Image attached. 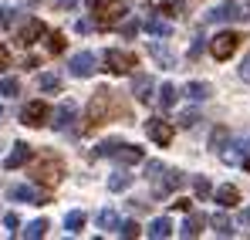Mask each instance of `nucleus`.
<instances>
[{
    "instance_id": "f257e3e1",
    "label": "nucleus",
    "mask_w": 250,
    "mask_h": 240,
    "mask_svg": "<svg viewBox=\"0 0 250 240\" xmlns=\"http://www.w3.org/2000/svg\"><path fill=\"white\" fill-rule=\"evenodd\" d=\"M84 3L91 7L98 27H112L128 14V0H84Z\"/></svg>"
},
{
    "instance_id": "f03ea898",
    "label": "nucleus",
    "mask_w": 250,
    "mask_h": 240,
    "mask_svg": "<svg viewBox=\"0 0 250 240\" xmlns=\"http://www.w3.org/2000/svg\"><path fill=\"white\" fill-rule=\"evenodd\" d=\"M237 47H240V34H233V31H223V34H216V38L209 41V51H213L216 61H227Z\"/></svg>"
},
{
    "instance_id": "7ed1b4c3",
    "label": "nucleus",
    "mask_w": 250,
    "mask_h": 240,
    "mask_svg": "<svg viewBox=\"0 0 250 240\" xmlns=\"http://www.w3.org/2000/svg\"><path fill=\"white\" fill-rule=\"evenodd\" d=\"M108 102H112V91H108V88H98V91L91 95V105H88V112H84V122H88V125H98V122L105 119V112H108Z\"/></svg>"
},
{
    "instance_id": "20e7f679",
    "label": "nucleus",
    "mask_w": 250,
    "mask_h": 240,
    "mask_svg": "<svg viewBox=\"0 0 250 240\" xmlns=\"http://www.w3.org/2000/svg\"><path fill=\"white\" fill-rule=\"evenodd\" d=\"M105 68H108L112 75H128V71L135 68V58H132L128 51L112 47V51H105Z\"/></svg>"
},
{
    "instance_id": "39448f33",
    "label": "nucleus",
    "mask_w": 250,
    "mask_h": 240,
    "mask_svg": "<svg viewBox=\"0 0 250 240\" xmlns=\"http://www.w3.org/2000/svg\"><path fill=\"white\" fill-rule=\"evenodd\" d=\"M75 115H78V102H75V98H64V102L51 112V119H47V122H51L58 132H64V129L75 122Z\"/></svg>"
},
{
    "instance_id": "423d86ee",
    "label": "nucleus",
    "mask_w": 250,
    "mask_h": 240,
    "mask_svg": "<svg viewBox=\"0 0 250 240\" xmlns=\"http://www.w3.org/2000/svg\"><path fill=\"white\" fill-rule=\"evenodd\" d=\"M21 119H24V125H31V129H41L51 119V109H47V102H27L24 112H21Z\"/></svg>"
},
{
    "instance_id": "0eeeda50",
    "label": "nucleus",
    "mask_w": 250,
    "mask_h": 240,
    "mask_svg": "<svg viewBox=\"0 0 250 240\" xmlns=\"http://www.w3.org/2000/svg\"><path fill=\"white\" fill-rule=\"evenodd\" d=\"M244 17V7L240 3H233V0H227V3H220V7H213L207 14V21L213 24H227V21H240Z\"/></svg>"
},
{
    "instance_id": "6e6552de",
    "label": "nucleus",
    "mask_w": 250,
    "mask_h": 240,
    "mask_svg": "<svg viewBox=\"0 0 250 240\" xmlns=\"http://www.w3.org/2000/svg\"><path fill=\"white\" fill-rule=\"evenodd\" d=\"M68 68H71L75 78H88V75H95V54H91V51H78V54L68 61Z\"/></svg>"
},
{
    "instance_id": "1a4fd4ad",
    "label": "nucleus",
    "mask_w": 250,
    "mask_h": 240,
    "mask_svg": "<svg viewBox=\"0 0 250 240\" xmlns=\"http://www.w3.org/2000/svg\"><path fill=\"white\" fill-rule=\"evenodd\" d=\"M146 132H149V139L156 142V146H169L172 142V125L163 119H149L146 122Z\"/></svg>"
},
{
    "instance_id": "9d476101",
    "label": "nucleus",
    "mask_w": 250,
    "mask_h": 240,
    "mask_svg": "<svg viewBox=\"0 0 250 240\" xmlns=\"http://www.w3.org/2000/svg\"><path fill=\"white\" fill-rule=\"evenodd\" d=\"M10 200H17V203H47V193H41L38 186H31V183H24V186H14L10 190Z\"/></svg>"
},
{
    "instance_id": "9b49d317",
    "label": "nucleus",
    "mask_w": 250,
    "mask_h": 240,
    "mask_svg": "<svg viewBox=\"0 0 250 240\" xmlns=\"http://www.w3.org/2000/svg\"><path fill=\"white\" fill-rule=\"evenodd\" d=\"M112 159H119L122 166H135V162H142V159H146V153H142L139 146L119 142V146H115V153H112Z\"/></svg>"
},
{
    "instance_id": "f8f14e48",
    "label": "nucleus",
    "mask_w": 250,
    "mask_h": 240,
    "mask_svg": "<svg viewBox=\"0 0 250 240\" xmlns=\"http://www.w3.org/2000/svg\"><path fill=\"white\" fill-rule=\"evenodd\" d=\"M183 183H186V176H183L179 169H169L166 179H163V183H156V190H152V193H156V196H169V193H172V190H179Z\"/></svg>"
},
{
    "instance_id": "ddd939ff",
    "label": "nucleus",
    "mask_w": 250,
    "mask_h": 240,
    "mask_svg": "<svg viewBox=\"0 0 250 240\" xmlns=\"http://www.w3.org/2000/svg\"><path fill=\"white\" fill-rule=\"evenodd\" d=\"M38 38H44V24H41V21H34V17H31V21H27V24H24V27L17 31V41H21L24 47H31V44H34Z\"/></svg>"
},
{
    "instance_id": "4468645a",
    "label": "nucleus",
    "mask_w": 250,
    "mask_h": 240,
    "mask_svg": "<svg viewBox=\"0 0 250 240\" xmlns=\"http://www.w3.org/2000/svg\"><path fill=\"white\" fill-rule=\"evenodd\" d=\"M213 200L220 203L223 210H230V206H237V203H240V190H237V186H230V183H227V186H216V190H213Z\"/></svg>"
},
{
    "instance_id": "2eb2a0df",
    "label": "nucleus",
    "mask_w": 250,
    "mask_h": 240,
    "mask_svg": "<svg viewBox=\"0 0 250 240\" xmlns=\"http://www.w3.org/2000/svg\"><path fill=\"white\" fill-rule=\"evenodd\" d=\"M132 95H135V102H152V78L149 75H135L132 78Z\"/></svg>"
},
{
    "instance_id": "dca6fc26",
    "label": "nucleus",
    "mask_w": 250,
    "mask_h": 240,
    "mask_svg": "<svg viewBox=\"0 0 250 240\" xmlns=\"http://www.w3.org/2000/svg\"><path fill=\"white\" fill-rule=\"evenodd\" d=\"M27 159H31V146H27V142H17L14 153L3 159V166H7V169H21V166H27Z\"/></svg>"
},
{
    "instance_id": "f3484780",
    "label": "nucleus",
    "mask_w": 250,
    "mask_h": 240,
    "mask_svg": "<svg viewBox=\"0 0 250 240\" xmlns=\"http://www.w3.org/2000/svg\"><path fill=\"white\" fill-rule=\"evenodd\" d=\"M149 54L163 65V68H176V54L169 51L166 44H159V41H149Z\"/></svg>"
},
{
    "instance_id": "a211bd4d",
    "label": "nucleus",
    "mask_w": 250,
    "mask_h": 240,
    "mask_svg": "<svg viewBox=\"0 0 250 240\" xmlns=\"http://www.w3.org/2000/svg\"><path fill=\"white\" fill-rule=\"evenodd\" d=\"M209 95H213V88H209L207 81H189L186 85V98L189 102H207Z\"/></svg>"
},
{
    "instance_id": "6ab92c4d",
    "label": "nucleus",
    "mask_w": 250,
    "mask_h": 240,
    "mask_svg": "<svg viewBox=\"0 0 250 240\" xmlns=\"http://www.w3.org/2000/svg\"><path fill=\"white\" fill-rule=\"evenodd\" d=\"M146 31H149L152 38H172V24L163 21V17H149V21H146Z\"/></svg>"
},
{
    "instance_id": "aec40b11",
    "label": "nucleus",
    "mask_w": 250,
    "mask_h": 240,
    "mask_svg": "<svg viewBox=\"0 0 250 240\" xmlns=\"http://www.w3.org/2000/svg\"><path fill=\"white\" fill-rule=\"evenodd\" d=\"M203 223H207V220H203L200 213H189V217L183 220V227H179V234H183V237L189 240V237H196V234L203 230Z\"/></svg>"
},
{
    "instance_id": "412c9836",
    "label": "nucleus",
    "mask_w": 250,
    "mask_h": 240,
    "mask_svg": "<svg viewBox=\"0 0 250 240\" xmlns=\"http://www.w3.org/2000/svg\"><path fill=\"white\" fill-rule=\"evenodd\" d=\"M213 230H216V237H233V220L227 217V213H213Z\"/></svg>"
},
{
    "instance_id": "4be33fe9",
    "label": "nucleus",
    "mask_w": 250,
    "mask_h": 240,
    "mask_svg": "<svg viewBox=\"0 0 250 240\" xmlns=\"http://www.w3.org/2000/svg\"><path fill=\"white\" fill-rule=\"evenodd\" d=\"M146 234H149L152 240H163V237H169V234H172V223H169L166 217H156V220L149 223V230H146Z\"/></svg>"
},
{
    "instance_id": "5701e85b",
    "label": "nucleus",
    "mask_w": 250,
    "mask_h": 240,
    "mask_svg": "<svg viewBox=\"0 0 250 240\" xmlns=\"http://www.w3.org/2000/svg\"><path fill=\"white\" fill-rule=\"evenodd\" d=\"M84 223H88V217H84L82 210H71V213L64 217V230H68V234H82Z\"/></svg>"
},
{
    "instance_id": "b1692460",
    "label": "nucleus",
    "mask_w": 250,
    "mask_h": 240,
    "mask_svg": "<svg viewBox=\"0 0 250 240\" xmlns=\"http://www.w3.org/2000/svg\"><path fill=\"white\" fill-rule=\"evenodd\" d=\"M128 186H132V176H128L125 169H119V173L108 176V190H112V193H122V190H128Z\"/></svg>"
},
{
    "instance_id": "393cba45",
    "label": "nucleus",
    "mask_w": 250,
    "mask_h": 240,
    "mask_svg": "<svg viewBox=\"0 0 250 240\" xmlns=\"http://www.w3.org/2000/svg\"><path fill=\"white\" fill-rule=\"evenodd\" d=\"M95 220H98V227H102V230H119V223H122L115 210H98V217H95Z\"/></svg>"
},
{
    "instance_id": "a878e982",
    "label": "nucleus",
    "mask_w": 250,
    "mask_h": 240,
    "mask_svg": "<svg viewBox=\"0 0 250 240\" xmlns=\"http://www.w3.org/2000/svg\"><path fill=\"white\" fill-rule=\"evenodd\" d=\"M58 173H61V162L47 159V162H44V169L38 173V179H41V183H58V179H61Z\"/></svg>"
},
{
    "instance_id": "bb28decb",
    "label": "nucleus",
    "mask_w": 250,
    "mask_h": 240,
    "mask_svg": "<svg viewBox=\"0 0 250 240\" xmlns=\"http://www.w3.org/2000/svg\"><path fill=\"white\" fill-rule=\"evenodd\" d=\"M38 85H41V91H61V88H64L61 75H51V71H47V75H41V78H38Z\"/></svg>"
},
{
    "instance_id": "cd10ccee",
    "label": "nucleus",
    "mask_w": 250,
    "mask_h": 240,
    "mask_svg": "<svg viewBox=\"0 0 250 240\" xmlns=\"http://www.w3.org/2000/svg\"><path fill=\"white\" fill-rule=\"evenodd\" d=\"M227 139H230V132H227L223 125H220V129H213V135H209V149H213V153H223Z\"/></svg>"
},
{
    "instance_id": "c85d7f7f",
    "label": "nucleus",
    "mask_w": 250,
    "mask_h": 240,
    "mask_svg": "<svg viewBox=\"0 0 250 240\" xmlns=\"http://www.w3.org/2000/svg\"><path fill=\"white\" fill-rule=\"evenodd\" d=\"M0 95H3V98H17V95H21V81L17 78H0Z\"/></svg>"
},
{
    "instance_id": "c756f323",
    "label": "nucleus",
    "mask_w": 250,
    "mask_h": 240,
    "mask_svg": "<svg viewBox=\"0 0 250 240\" xmlns=\"http://www.w3.org/2000/svg\"><path fill=\"white\" fill-rule=\"evenodd\" d=\"M193 190H196L200 200H209V196H213V186H209L207 176H193Z\"/></svg>"
},
{
    "instance_id": "7c9ffc66",
    "label": "nucleus",
    "mask_w": 250,
    "mask_h": 240,
    "mask_svg": "<svg viewBox=\"0 0 250 240\" xmlns=\"http://www.w3.org/2000/svg\"><path fill=\"white\" fill-rule=\"evenodd\" d=\"M159 105H163V112L176 105V88H172L169 81H166V85H163V88H159Z\"/></svg>"
},
{
    "instance_id": "2f4dec72",
    "label": "nucleus",
    "mask_w": 250,
    "mask_h": 240,
    "mask_svg": "<svg viewBox=\"0 0 250 240\" xmlns=\"http://www.w3.org/2000/svg\"><path fill=\"white\" fill-rule=\"evenodd\" d=\"M115 146H119V139H105V142H98V146H95V156H98V159H112Z\"/></svg>"
},
{
    "instance_id": "473e14b6",
    "label": "nucleus",
    "mask_w": 250,
    "mask_h": 240,
    "mask_svg": "<svg viewBox=\"0 0 250 240\" xmlns=\"http://www.w3.org/2000/svg\"><path fill=\"white\" fill-rule=\"evenodd\" d=\"M47 234V220H34V223H27V230H24V237L31 240H41Z\"/></svg>"
},
{
    "instance_id": "72a5a7b5",
    "label": "nucleus",
    "mask_w": 250,
    "mask_h": 240,
    "mask_svg": "<svg viewBox=\"0 0 250 240\" xmlns=\"http://www.w3.org/2000/svg\"><path fill=\"white\" fill-rule=\"evenodd\" d=\"M44 41H47V51H51V54H61V51H64V38H61L58 31H54V34H44Z\"/></svg>"
},
{
    "instance_id": "f704fd0d",
    "label": "nucleus",
    "mask_w": 250,
    "mask_h": 240,
    "mask_svg": "<svg viewBox=\"0 0 250 240\" xmlns=\"http://www.w3.org/2000/svg\"><path fill=\"white\" fill-rule=\"evenodd\" d=\"M139 230H142V227H139L135 220H125V223H119V234H122V237H139Z\"/></svg>"
},
{
    "instance_id": "c9c22d12",
    "label": "nucleus",
    "mask_w": 250,
    "mask_h": 240,
    "mask_svg": "<svg viewBox=\"0 0 250 240\" xmlns=\"http://www.w3.org/2000/svg\"><path fill=\"white\" fill-rule=\"evenodd\" d=\"M196 122H200V115H196V112H183V115L176 119V125H179V129H193Z\"/></svg>"
},
{
    "instance_id": "e433bc0d",
    "label": "nucleus",
    "mask_w": 250,
    "mask_h": 240,
    "mask_svg": "<svg viewBox=\"0 0 250 240\" xmlns=\"http://www.w3.org/2000/svg\"><path fill=\"white\" fill-rule=\"evenodd\" d=\"M3 227H7V230H17V227H21V217H17V213H7V217H3Z\"/></svg>"
},
{
    "instance_id": "4c0bfd02",
    "label": "nucleus",
    "mask_w": 250,
    "mask_h": 240,
    "mask_svg": "<svg viewBox=\"0 0 250 240\" xmlns=\"http://www.w3.org/2000/svg\"><path fill=\"white\" fill-rule=\"evenodd\" d=\"M119 31H122L125 38H135V31H139V24H135V21H125V24L119 27Z\"/></svg>"
},
{
    "instance_id": "58836bf2",
    "label": "nucleus",
    "mask_w": 250,
    "mask_h": 240,
    "mask_svg": "<svg viewBox=\"0 0 250 240\" xmlns=\"http://www.w3.org/2000/svg\"><path fill=\"white\" fill-rule=\"evenodd\" d=\"M10 21H14V10L10 7H0V27H7Z\"/></svg>"
},
{
    "instance_id": "ea45409f",
    "label": "nucleus",
    "mask_w": 250,
    "mask_h": 240,
    "mask_svg": "<svg viewBox=\"0 0 250 240\" xmlns=\"http://www.w3.org/2000/svg\"><path fill=\"white\" fill-rule=\"evenodd\" d=\"M54 7H61V10H75L78 7V0H51Z\"/></svg>"
},
{
    "instance_id": "a19ab883",
    "label": "nucleus",
    "mask_w": 250,
    "mask_h": 240,
    "mask_svg": "<svg viewBox=\"0 0 250 240\" xmlns=\"http://www.w3.org/2000/svg\"><path fill=\"white\" fill-rule=\"evenodd\" d=\"M146 173H149V176H159V173H163V162H146Z\"/></svg>"
},
{
    "instance_id": "79ce46f5",
    "label": "nucleus",
    "mask_w": 250,
    "mask_h": 240,
    "mask_svg": "<svg viewBox=\"0 0 250 240\" xmlns=\"http://www.w3.org/2000/svg\"><path fill=\"white\" fill-rule=\"evenodd\" d=\"M240 78H244V81L250 85V54L244 58V65H240Z\"/></svg>"
},
{
    "instance_id": "37998d69",
    "label": "nucleus",
    "mask_w": 250,
    "mask_h": 240,
    "mask_svg": "<svg viewBox=\"0 0 250 240\" xmlns=\"http://www.w3.org/2000/svg\"><path fill=\"white\" fill-rule=\"evenodd\" d=\"M200 51H203V38H196V41H193V47H189V58H196Z\"/></svg>"
},
{
    "instance_id": "c03bdc74",
    "label": "nucleus",
    "mask_w": 250,
    "mask_h": 240,
    "mask_svg": "<svg viewBox=\"0 0 250 240\" xmlns=\"http://www.w3.org/2000/svg\"><path fill=\"white\" fill-rule=\"evenodd\" d=\"M75 31H78V34H88V31H91V24H88V21H75Z\"/></svg>"
},
{
    "instance_id": "a18cd8bd",
    "label": "nucleus",
    "mask_w": 250,
    "mask_h": 240,
    "mask_svg": "<svg viewBox=\"0 0 250 240\" xmlns=\"http://www.w3.org/2000/svg\"><path fill=\"white\" fill-rule=\"evenodd\" d=\"M7 65H10V54H7V47L0 44V68H7Z\"/></svg>"
},
{
    "instance_id": "49530a36",
    "label": "nucleus",
    "mask_w": 250,
    "mask_h": 240,
    "mask_svg": "<svg viewBox=\"0 0 250 240\" xmlns=\"http://www.w3.org/2000/svg\"><path fill=\"white\" fill-rule=\"evenodd\" d=\"M240 223H244V227H250V206L244 210V213H240Z\"/></svg>"
},
{
    "instance_id": "de8ad7c7",
    "label": "nucleus",
    "mask_w": 250,
    "mask_h": 240,
    "mask_svg": "<svg viewBox=\"0 0 250 240\" xmlns=\"http://www.w3.org/2000/svg\"><path fill=\"white\" fill-rule=\"evenodd\" d=\"M240 162H244V169H247V173H250V153H247V156H244V159H240Z\"/></svg>"
},
{
    "instance_id": "09e8293b",
    "label": "nucleus",
    "mask_w": 250,
    "mask_h": 240,
    "mask_svg": "<svg viewBox=\"0 0 250 240\" xmlns=\"http://www.w3.org/2000/svg\"><path fill=\"white\" fill-rule=\"evenodd\" d=\"M244 17H250V3H247V7H244Z\"/></svg>"
},
{
    "instance_id": "8fccbe9b",
    "label": "nucleus",
    "mask_w": 250,
    "mask_h": 240,
    "mask_svg": "<svg viewBox=\"0 0 250 240\" xmlns=\"http://www.w3.org/2000/svg\"><path fill=\"white\" fill-rule=\"evenodd\" d=\"M0 122H3V109H0Z\"/></svg>"
}]
</instances>
